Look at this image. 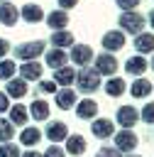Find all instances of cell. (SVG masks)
<instances>
[{
    "label": "cell",
    "mask_w": 154,
    "mask_h": 157,
    "mask_svg": "<svg viewBox=\"0 0 154 157\" xmlns=\"http://www.w3.org/2000/svg\"><path fill=\"white\" fill-rule=\"evenodd\" d=\"M76 86H78L81 93L90 96L100 88V74L90 66H81V71H76Z\"/></svg>",
    "instance_id": "1"
},
{
    "label": "cell",
    "mask_w": 154,
    "mask_h": 157,
    "mask_svg": "<svg viewBox=\"0 0 154 157\" xmlns=\"http://www.w3.org/2000/svg\"><path fill=\"white\" fill-rule=\"evenodd\" d=\"M117 22H120V29L125 32V34H139V32H144V27H147V17L144 15H139L137 10H127V12H122L120 17H117Z\"/></svg>",
    "instance_id": "2"
},
{
    "label": "cell",
    "mask_w": 154,
    "mask_h": 157,
    "mask_svg": "<svg viewBox=\"0 0 154 157\" xmlns=\"http://www.w3.org/2000/svg\"><path fill=\"white\" fill-rule=\"evenodd\" d=\"M46 52V42L44 39H32V42H22L15 47V56L20 61H37V56H42Z\"/></svg>",
    "instance_id": "3"
},
{
    "label": "cell",
    "mask_w": 154,
    "mask_h": 157,
    "mask_svg": "<svg viewBox=\"0 0 154 157\" xmlns=\"http://www.w3.org/2000/svg\"><path fill=\"white\" fill-rule=\"evenodd\" d=\"M93 69L100 74V76H115L117 74V69H120V64H117V59H115V54H110V52H103V54H98L95 59H93Z\"/></svg>",
    "instance_id": "4"
},
{
    "label": "cell",
    "mask_w": 154,
    "mask_h": 157,
    "mask_svg": "<svg viewBox=\"0 0 154 157\" xmlns=\"http://www.w3.org/2000/svg\"><path fill=\"white\" fill-rule=\"evenodd\" d=\"M125 42H127V34H125L122 29H108V32L103 34V39H100L103 49H105V52H110V54L120 52V49L125 47Z\"/></svg>",
    "instance_id": "5"
},
{
    "label": "cell",
    "mask_w": 154,
    "mask_h": 157,
    "mask_svg": "<svg viewBox=\"0 0 154 157\" xmlns=\"http://www.w3.org/2000/svg\"><path fill=\"white\" fill-rule=\"evenodd\" d=\"M95 59V54H93V49H90V44H73L71 47V54H68V61H73L76 66H90V61Z\"/></svg>",
    "instance_id": "6"
},
{
    "label": "cell",
    "mask_w": 154,
    "mask_h": 157,
    "mask_svg": "<svg viewBox=\"0 0 154 157\" xmlns=\"http://www.w3.org/2000/svg\"><path fill=\"white\" fill-rule=\"evenodd\" d=\"M112 137H115V147H117L120 152H127V155L139 145V137L132 132V128H122V130H120V132H115Z\"/></svg>",
    "instance_id": "7"
},
{
    "label": "cell",
    "mask_w": 154,
    "mask_h": 157,
    "mask_svg": "<svg viewBox=\"0 0 154 157\" xmlns=\"http://www.w3.org/2000/svg\"><path fill=\"white\" fill-rule=\"evenodd\" d=\"M44 20H46V25H49V29L51 32H56V29H68V10H61V7H56V10H51L49 15H44Z\"/></svg>",
    "instance_id": "8"
},
{
    "label": "cell",
    "mask_w": 154,
    "mask_h": 157,
    "mask_svg": "<svg viewBox=\"0 0 154 157\" xmlns=\"http://www.w3.org/2000/svg\"><path fill=\"white\" fill-rule=\"evenodd\" d=\"M54 98H56V108H59V110H71V108L78 103V96H76V91H73L71 86L59 88V91L54 93Z\"/></svg>",
    "instance_id": "9"
},
{
    "label": "cell",
    "mask_w": 154,
    "mask_h": 157,
    "mask_svg": "<svg viewBox=\"0 0 154 157\" xmlns=\"http://www.w3.org/2000/svg\"><path fill=\"white\" fill-rule=\"evenodd\" d=\"M115 120L122 125V128H134L139 123V110L134 105H120L117 113H115Z\"/></svg>",
    "instance_id": "10"
},
{
    "label": "cell",
    "mask_w": 154,
    "mask_h": 157,
    "mask_svg": "<svg viewBox=\"0 0 154 157\" xmlns=\"http://www.w3.org/2000/svg\"><path fill=\"white\" fill-rule=\"evenodd\" d=\"M132 47H134V52H137V54H142V56L154 54V32H147V29H144V32L134 34Z\"/></svg>",
    "instance_id": "11"
},
{
    "label": "cell",
    "mask_w": 154,
    "mask_h": 157,
    "mask_svg": "<svg viewBox=\"0 0 154 157\" xmlns=\"http://www.w3.org/2000/svg\"><path fill=\"white\" fill-rule=\"evenodd\" d=\"M44 61H46V66L49 69H61V66H66L68 64V54H66V49H59V47H51V49H46L44 52Z\"/></svg>",
    "instance_id": "12"
},
{
    "label": "cell",
    "mask_w": 154,
    "mask_h": 157,
    "mask_svg": "<svg viewBox=\"0 0 154 157\" xmlns=\"http://www.w3.org/2000/svg\"><path fill=\"white\" fill-rule=\"evenodd\" d=\"M90 132L98 137V140H108L115 135V125L110 118H93V125H90Z\"/></svg>",
    "instance_id": "13"
},
{
    "label": "cell",
    "mask_w": 154,
    "mask_h": 157,
    "mask_svg": "<svg viewBox=\"0 0 154 157\" xmlns=\"http://www.w3.org/2000/svg\"><path fill=\"white\" fill-rule=\"evenodd\" d=\"M44 135L51 140V142H61V140H66L68 137V128H66V123L64 120H49L46 123V130H44Z\"/></svg>",
    "instance_id": "14"
},
{
    "label": "cell",
    "mask_w": 154,
    "mask_h": 157,
    "mask_svg": "<svg viewBox=\"0 0 154 157\" xmlns=\"http://www.w3.org/2000/svg\"><path fill=\"white\" fill-rule=\"evenodd\" d=\"M20 17H22L24 22H29V25H37V22L44 20V10H42V5H37V2H27V5L20 7Z\"/></svg>",
    "instance_id": "15"
},
{
    "label": "cell",
    "mask_w": 154,
    "mask_h": 157,
    "mask_svg": "<svg viewBox=\"0 0 154 157\" xmlns=\"http://www.w3.org/2000/svg\"><path fill=\"white\" fill-rule=\"evenodd\" d=\"M147 69H149V61H147L142 54H134V56H130V59L125 61V71H127L130 76H142Z\"/></svg>",
    "instance_id": "16"
},
{
    "label": "cell",
    "mask_w": 154,
    "mask_h": 157,
    "mask_svg": "<svg viewBox=\"0 0 154 157\" xmlns=\"http://www.w3.org/2000/svg\"><path fill=\"white\" fill-rule=\"evenodd\" d=\"M152 91H154L152 81L142 78V76H137V78L130 83V96H132V98H149V93H152Z\"/></svg>",
    "instance_id": "17"
},
{
    "label": "cell",
    "mask_w": 154,
    "mask_h": 157,
    "mask_svg": "<svg viewBox=\"0 0 154 157\" xmlns=\"http://www.w3.org/2000/svg\"><path fill=\"white\" fill-rule=\"evenodd\" d=\"M76 115H78L81 120H93V118L98 115V103L90 101V98L78 101V103H76Z\"/></svg>",
    "instance_id": "18"
},
{
    "label": "cell",
    "mask_w": 154,
    "mask_h": 157,
    "mask_svg": "<svg viewBox=\"0 0 154 157\" xmlns=\"http://www.w3.org/2000/svg\"><path fill=\"white\" fill-rule=\"evenodd\" d=\"M76 44V37L71 29H56L51 32V47H59V49H66V47H73Z\"/></svg>",
    "instance_id": "19"
},
{
    "label": "cell",
    "mask_w": 154,
    "mask_h": 157,
    "mask_svg": "<svg viewBox=\"0 0 154 157\" xmlns=\"http://www.w3.org/2000/svg\"><path fill=\"white\" fill-rule=\"evenodd\" d=\"M105 93L108 96H112V98H120V96H125V91H127V81L125 78H120V76H110L108 81H105Z\"/></svg>",
    "instance_id": "20"
},
{
    "label": "cell",
    "mask_w": 154,
    "mask_h": 157,
    "mask_svg": "<svg viewBox=\"0 0 154 157\" xmlns=\"http://www.w3.org/2000/svg\"><path fill=\"white\" fill-rule=\"evenodd\" d=\"M86 147H88V142H86V137H83V135H78V132L66 137V152H68V155L81 157V155L86 152Z\"/></svg>",
    "instance_id": "21"
},
{
    "label": "cell",
    "mask_w": 154,
    "mask_h": 157,
    "mask_svg": "<svg viewBox=\"0 0 154 157\" xmlns=\"http://www.w3.org/2000/svg\"><path fill=\"white\" fill-rule=\"evenodd\" d=\"M17 20H20V10L12 2H0V22L5 27H12L17 25Z\"/></svg>",
    "instance_id": "22"
},
{
    "label": "cell",
    "mask_w": 154,
    "mask_h": 157,
    "mask_svg": "<svg viewBox=\"0 0 154 157\" xmlns=\"http://www.w3.org/2000/svg\"><path fill=\"white\" fill-rule=\"evenodd\" d=\"M42 71H44V66L39 61H24L20 66V74H22L24 81H39L42 78Z\"/></svg>",
    "instance_id": "23"
},
{
    "label": "cell",
    "mask_w": 154,
    "mask_h": 157,
    "mask_svg": "<svg viewBox=\"0 0 154 157\" xmlns=\"http://www.w3.org/2000/svg\"><path fill=\"white\" fill-rule=\"evenodd\" d=\"M54 81H56V86H71L73 81H76V69L73 66H61V69H56L54 71Z\"/></svg>",
    "instance_id": "24"
},
{
    "label": "cell",
    "mask_w": 154,
    "mask_h": 157,
    "mask_svg": "<svg viewBox=\"0 0 154 157\" xmlns=\"http://www.w3.org/2000/svg\"><path fill=\"white\" fill-rule=\"evenodd\" d=\"M29 115H32V120H49V103L42 101V98L32 101V105H29Z\"/></svg>",
    "instance_id": "25"
},
{
    "label": "cell",
    "mask_w": 154,
    "mask_h": 157,
    "mask_svg": "<svg viewBox=\"0 0 154 157\" xmlns=\"http://www.w3.org/2000/svg\"><path fill=\"white\" fill-rule=\"evenodd\" d=\"M5 93L12 96V98H22V96H27V81H24V78H10Z\"/></svg>",
    "instance_id": "26"
},
{
    "label": "cell",
    "mask_w": 154,
    "mask_h": 157,
    "mask_svg": "<svg viewBox=\"0 0 154 157\" xmlns=\"http://www.w3.org/2000/svg\"><path fill=\"white\" fill-rule=\"evenodd\" d=\"M10 120H12V125H24L27 120H29V108H24V105H12L10 108Z\"/></svg>",
    "instance_id": "27"
},
{
    "label": "cell",
    "mask_w": 154,
    "mask_h": 157,
    "mask_svg": "<svg viewBox=\"0 0 154 157\" xmlns=\"http://www.w3.org/2000/svg\"><path fill=\"white\" fill-rule=\"evenodd\" d=\"M20 140H22V145L34 147V145L42 140V130H39V128H24V130L20 132Z\"/></svg>",
    "instance_id": "28"
},
{
    "label": "cell",
    "mask_w": 154,
    "mask_h": 157,
    "mask_svg": "<svg viewBox=\"0 0 154 157\" xmlns=\"http://www.w3.org/2000/svg\"><path fill=\"white\" fill-rule=\"evenodd\" d=\"M12 135H15L12 120H5V118H0V142H7V140H12Z\"/></svg>",
    "instance_id": "29"
},
{
    "label": "cell",
    "mask_w": 154,
    "mask_h": 157,
    "mask_svg": "<svg viewBox=\"0 0 154 157\" xmlns=\"http://www.w3.org/2000/svg\"><path fill=\"white\" fill-rule=\"evenodd\" d=\"M15 69H17V66H15V61L2 59V61H0V78H2V81H10V78L15 76Z\"/></svg>",
    "instance_id": "30"
},
{
    "label": "cell",
    "mask_w": 154,
    "mask_h": 157,
    "mask_svg": "<svg viewBox=\"0 0 154 157\" xmlns=\"http://www.w3.org/2000/svg\"><path fill=\"white\" fill-rule=\"evenodd\" d=\"M139 120H142V123H147V125H154V101H149V103L142 108Z\"/></svg>",
    "instance_id": "31"
},
{
    "label": "cell",
    "mask_w": 154,
    "mask_h": 157,
    "mask_svg": "<svg viewBox=\"0 0 154 157\" xmlns=\"http://www.w3.org/2000/svg\"><path fill=\"white\" fill-rule=\"evenodd\" d=\"M0 157H20L17 145H12V142H2V147H0Z\"/></svg>",
    "instance_id": "32"
},
{
    "label": "cell",
    "mask_w": 154,
    "mask_h": 157,
    "mask_svg": "<svg viewBox=\"0 0 154 157\" xmlns=\"http://www.w3.org/2000/svg\"><path fill=\"white\" fill-rule=\"evenodd\" d=\"M44 157H66V150H64V147H59L56 142H51V145L46 147Z\"/></svg>",
    "instance_id": "33"
},
{
    "label": "cell",
    "mask_w": 154,
    "mask_h": 157,
    "mask_svg": "<svg viewBox=\"0 0 154 157\" xmlns=\"http://www.w3.org/2000/svg\"><path fill=\"white\" fill-rule=\"evenodd\" d=\"M39 91H42V93H51V96H54V93L59 91V86H56V81H54V78H51V81H39Z\"/></svg>",
    "instance_id": "34"
},
{
    "label": "cell",
    "mask_w": 154,
    "mask_h": 157,
    "mask_svg": "<svg viewBox=\"0 0 154 157\" xmlns=\"http://www.w3.org/2000/svg\"><path fill=\"white\" fill-rule=\"evenodd\" d=\"M139 2H142V0H115V5H117L122 12H127V10H137Z\"/></svg>",
    "instance_id": "35"
},
{
    "label": "cell",
    "mask_w": 154,
    "mask_h": 157,
    "mask_svg": "<svg viewBox=\"0 0 154 157\" xmlns=\"http://www.w3.org/2000/svg\"><path fill=\"white\" fill-rule=\"evenodd\" d=\"M95 157H122V152L117 147H100L95 152Z\"/></svg>",
    "instance_id": "36"
},
{
    "label": "cell",
    "mask_w": 154,
    "mask_h": 157,
    "mask_svg": "<svg viewBox=\"0 0 154 157\" xmlns=\"http://www.w3.org/2000/svg\"><path fill=\"white\" fill-rule=\"evenodd\" d=\"M56 2H59V7H61V10H73L81 0H56Z\"/></svg>",
    "instance_id": "37"
},
{
    "label": "cell",
    "mask_w": 154,
    "mask_h": 157,
    "mask_svg": "<svg viewBox=\"0 0 154 157\" xmlns=\"http://www.w3.org/2000/svg\"><path fill=\"white\" fill-rule=\"evenodd\" d=\"M7 52H10V42H7V39H2V37H0V59H2V56H5V54H7Z\"/></svg>",
    "instance_id": "38"
},
{
    "label": "cell",
    "mask_w": 154,
    "mask_h": 157,
    "mask_svg": "<svg viewBox=\"0 0 154 157\" xmlns=\"http://www.w3.org/2000/svg\"><path fill=\"white\" fill-rule=\"evenodd\" d=\"M7 108H10V103H7V93H2V91H0V113H2V110H7Z\"/></svg>",
    "instance_id": "39"
},
{
    "label": "cell",
    "mask_w": 154,
    "mask_h": 157,
    "mask_svg": "<svg viewBox=\"0 0 154 157\" xmlns=\"http://www.w3.org/2000/svg\"><path fill=\"white\" fill-rule=\"evenodd\" d=\"M147 25H149V27L154 29V7H152V10L147 12Z\"/></svg>",
    "instance_id": "40"
},
{
    "label": "cell",
    "mask_w": 154,
    "mask_h": 157,
    "mask_svg": "<svg viewBox=\"0 0 154 157\" xmlns=\"http://www.w3.org/2000/svg\"><path fill=\"white\" fill-rule=\"evenodd\" d=\"M20 157H44V155H39V152H34V150H27L24 155H20Z\"/></svg>",
    "instance_id": "41"
},
{
    "label": "cell",
    "mask_w": 154,
    "mask_h": 157,
    "mask_svg": "<svg viewBox=\"0 0 154 157\" xmlns=\"http://www.w3.org/2000/svg\"><path fill=\"white\" fill-rule=\"evenodd\" d=\"M149 69H152V71H154V56H152V59H149Z\"/></svg>",
    "instance_id": "42"
},
{
    "label": "cell",
    "mask_w": 154,
    "mask_h": 157,
    "mask_svg": "<svg viewBox=\"0 0 154 157\" xmlns=\"http://www.w3.org/2000/svg\"><path fill=\"white\" fill-rule=\"evenodd\" d=\"M127 157H139V155H127Z\"/></svg>",
    "instance_id": "43"
},
{
    "label": "cell",
    "mask_w": 154,
    "mask_h": 157,
    "mask_svg": "<svg viewBox=\"0 0 154 157\" xmlns=\"http://www.w3.org/2000/svg\"><path fill=\"white\" fill-rule=\"evenodd\" d=\"M0 2H10V0H0Z\"/></svg>",
    "instance_id": "44"
}]
</instances>
